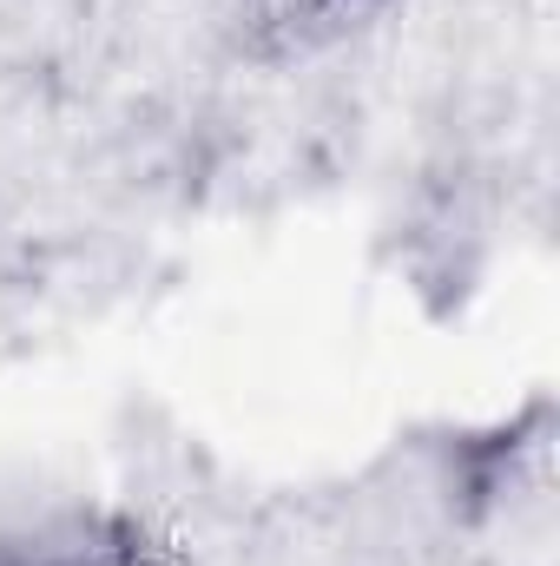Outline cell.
Wrapping results in <instances>:
<instances>
[{"label":"cell","mask_w":560,"mask_h":566,"mask_svg":"<svg viewBox=\"0 0 560 566\" xmlns=\"http://www.w3.org/2000/svg\"><path fill=\"white\" fill-rule=\"evenodd\" d=\"M0 566H145V541L120 514H46L0 527Z\"/></svg>","instance_id":"obj_1"},{"label":"cell","mask_w":560,"mask_h":566,"mask_svg":"<svg viewBox=\"0 0 560 566\" xmlns=\"http://www.w3.org/2000/svg\"><path fill=\"white\" fill-rule=\"evenodd\" d=\"M258 7H265L271 27L310 33V27H330V20H343V13H356V7H370V0H258Z\"/></svg>","instance_id":"obj_2"}]
</instances>
